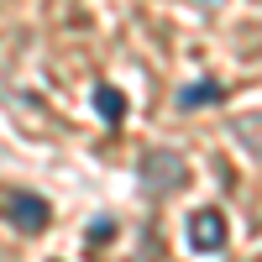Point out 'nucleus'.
<instances>
[{
    "label": "nucleus",
    "instance_id": "obj_1",
    "mask_svg": "<svg viewBox=\"0 0 262 262\" xmlns=\"http://www.w3.org/2000/svg\"><path fill=\"white\" fill-rule=\"evenodd\" d=\"M137 184L147 189V194H179L184 184H189V163L179 158V152H168V147H152V152H142V163H137Z\"/></svg>",
    "mask_w": 262,
    "mask_h": 262
},
{
    "label": "nucleus",
    "instance_id": "obj_2",
    "mask_svg": "<svg viewBox=\"0 0 262 262\" xmlns=\"http://www.w3.org/2000/svg\"><path fill=\"white\" fill-rule=\"evenodd\" d=\"M0 221H11L21 236H37V231H48V221H53V205L42 200V194H32V189L0 184Z\"/></svg>",
    "mask_w": 262,
    "mask_h": 262
},
{
    "label": "nucleus",
    "instance_id": "obj_3",
    "mask_svg": "<svg viewBox=\"0 0 262 262\" xmlns=\"http://www.w3.org/2000/svg\"><path fill=\"white\" fill-rule=\"evenodd\" d=\"M231 242V231H226V215L215 210V205H200L189 215V247L194 252H205V257H221Z\"/></svg>",
    "mask_w": 262,
    "mask_h": 262
},
{
    "label": "nucleus",
    "instance_id": "obj_4",
    "mask_svg": "<svg viewBox=\"0 0 262 262\" xmlns=\"http://www.w3.org/2000/svg\"><path fill=\"white\" fill-rule=\"evenodd\" d=\"M231 142L247 152V158H257L262 163V111H252V116H236L231 121Z\"/></svg>",
    "mask_w": 262,
    "mask_h": 262
},
{
    "label": "nucleus",
    "instance_id": "obj_5",
    "mask_svg": "<svg viewBox=\"0 0 262 262\" xmlns=\"http://www.w3.org/2000/svg\"><path fill=\"white\" fill-rule=\"evenodd\" d=\"M95 111H100L105 126H121V121H126V95L111 90V84H95Z\"/></svg>",
    "mask_w": 262,
    "mask_h": 262
},
{
    "label": "nucleus",
    "instance_id": "obj_6",
    "mask_svg": "<svg viewBox=\"0 0 262 262\" xmlns=\"http://www.w3.org/2000/svg\"><path fill=\"white\" fill-rule=\"evenodd\" d=\"M226 100V90H221V84H184V90H179V105H184V111H194V105H221Z\"/></svg>",
    "mask_w": 262,
    "mask_h": 262
},
{
    "label": "nucleus",
    "instance_id": "obj_7",
    "mask_svg": "<svg viewBox=\"0 0 262 262\" xmlns=\"http://www.w3.org/2000/svg\"><path fill=\"white\" fill-rule=\"evenodd\" d=\"M111 231H116V221H111V215H100V221H90V242H105Z\"/></svg>",
    "mask_w": 262,
    "mask_h": 262
},
{
    "label": "nucleus",
    "instance_id": "obj_8",
    "mask_svg": "<svg viewBox=\"0 0 262 262\" xmlns=\"http://www.w3.org/2000/svg\"><path fill=\"white\" fill-rule=\"evenodd\" d=\"M205 6H221V0H205Z\"/></svg>",
    "mask_w": 262,
    "mask_h": 262
}]
</instances>
